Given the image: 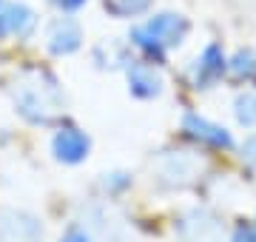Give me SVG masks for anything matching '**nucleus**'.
<instances>
[{"label": "nucleus", "mask_w": 256, "mask_h": 242, "mask_svg": "<svg viewBox=\"0 0 256 242\" xmlns=\"http://www.w3.org/2000/svg\"><path fill=\"white\" fill-rule=\"evenodd\" d=\"M230 72L236 77H250L256 72V54L248 48V52H239L236 57H234V63H230Z\"/></svg>", "instance_id": "f8f14e48"}, {"label": "nucleus", "mask_w": 256, "mask_h": 242, "mask_svg": "<svg viewBox=\"0 0 256 242\" xmlns=\"http://www.w3.org/2000/svg\"><path fill=\"white\" fill-rule=\"evenodd\" d=\"M52 151H54V157L66 166H77L82 160L88 157V151H92V140H88V134L80 128H74V126H66L54 134V140H52Z\"/></svg>", "instance_id": "39448f33"}, {"label": "nucleus", "mask_w": 256, "mask_h": 242, "mask_svg": "<svg viewBox=\"0 0 256 242\" xmlns=\"http://www.w3.org/2000/svg\"><path fill=\"white\" fill-rule=\"evenodd\" d=\"M82 43V28L74 18H57L48 23V32H46V46L52 54L63 57V54H72L77 52Z\"/></svg>", "instance_id": "423d86ee"}, {"label": "nucleus", "mask_w": 256, "mask_h": 242, "mask_svg": "<svg viewBox=\"0 0 256 242\" xmlns=\"http://www.w3.org/2000/svg\"><path fill=\"white\" fill-rule=\"evenodd\" d=\"M37 28V14L20 0H0V38H28Z\"/></svg>", "instance_id": "7ed1b4c3"}, {"label": "nucleus", "mask_w": 256, "mask_h": 242, "mask_svg": "<svg viewBox=\"0 0 256 242\" xmlns=\"http://www.w3.org/2000/svg\"><path fill=\"white\" fill-rule=\"evenodd\" d=\"M128 88L134 97H142V100H151L162 92V80L154 72V66L148 63H134L128 68Z\"/></svg>", "instance_id": "6e6552de"}, {"label": "nucleus", "mask_w": 256, "mask_h": 242, "mask_svg": "<svg viewBox=\"0 0 256 242\" xmlns=\"http://www.w3.org/2000/svg\"><path fill=\"white\" fill-rule=\"evenodd\" d=\"M230 242H256V228L254 225H236V231H234V240Z\"/></svg>", "instance_id": "ddd939ff"}, {"label": "nucleus", "mask_w": 256, "mask_h": 242, "mask_svg": "<svg viewBox=\"0 0 256 242\" xmlns=\"http://www.w3.org/2000/svg\"><path fill=\"white\" fill-rule=\"evenodd\" d=\"M242 157L256 166V134H254V137H248V142L242 146Z\"/></svg>", "instance_id": "4468645a"}, {"label": "nucleus", "mask_w": 256, "mask_h": 242, "mask_svg": "<svg viewBox=\"0 0 256 242\" xmlns=\"http://www.w3.org/2000/svg\"><path fill=\"white\" fill-rule=\"evenodd\" d=\"M52 3H54L60 12H77L82 3H86V0H52Z\"/></svg>", "instance_id": "2eb2a0df"}, {"label": "nucleus", "mask_w": 256, "mask_h": 242, "mask_svg": "<svg viewBox=\"0 0 256 242\" xmlns=\"http://www.w3.org/2000/svg\"><path fill=\"white\" fill-rule=\"evenodd\" d=\"M60 242H88V236H86L82 231H77V228H74V231H68Z\"/></svg>", "instance_id": "dca6fc26"}, {"label": "nucleus", "mask_w": 256, "mask_h": 242, "mask_svg": "<svg viewBox=\"0 0 256 242\" xmlns=\"http://www.w3.org/2000/svg\"><path fill=\"white\" fill-rule=\"evenodd\" d=\"M225 54H222V48L216 46V43H210L205 52H202V57L196 60V88H208L216 77H222V72H225Z\"/></svg>", "instance_id": "1a4fd4ad"}, {"label": "nucleus", "mask_w": 256, "mask_h": 242, "mask_svg": "<svg viewBox=\"0 0 256 242\" xmlns=\"http://www.w3.org/2000/svg\"><path fill=\"white\" fill-rule=\"evenodd\" d=\"M151 6V0H106V9L117 18H131V14H140Z\"/></svg>", "instance_id": "9b49d317"}, {"label": "nucleus", "mask_w": 256, "mask_h": 242, "mask_svg": "<svg viewBox=\"0 0 256 242\" xmlns=\"http://www.w3.org/2000/svg\"><path fill=\"white\" fill-rule=\"evenodd\" d=\"M234 114H236L239 126L254 128V126H256V94H250V92L239 94L236 102H234Z\"/></svg>", "instance_id": "9d476101"}, {"label": "nucleus", "mask_w": 256, "mask_h": 242, "mask_svg": "<svg viewBox=\"0 0 256 242\" xmlns=\"http://www.w3.org/2000/svg\"><path fill=\"white\" fill-rule=\"evenodd\" d=\"M43 222L23 208H0V242H40Z\"/></svg>", "instance_id": "f03ea898"}, {"label": "nucleus", "mask_w": 256, "mask_h": 242, "mask_svg": "<svg viewBox=\"0 0 256 242\" xmlns=\"http://www.w3.org/2000/svg\"><path fill=\"white\" fill-rule=\"evenodd\" d=\"M142 32H146L148 38L154 40L156 46L171 48V46H180V43L188 38L191 26H188V20H185L182 14L165 12V14H156V18L148 20L146 26H142Z\"/></svg>", "instance_id": "20e7f679"}, {"label": "nucleus", "mask_w": 256, "mask_h": 242, "mask_svg": "<svg viewBox=\"0 0 256 242\" xmlns=\"http://www.w3.org/2000/svg\"><path fill=\"white\" fill-rule=\"evenodd\" d=\"M182 126H185V131L191 134L194 140L208 142V146H214V148H230V146H234V140H230L228 131L222 128V126H216V122L200 117V114H185Z\"/></svg>", "instance_id": "0eeeda50"}, {"label": "nucleus", "mask_w": 256, "mask_h": 242, "mask_svg": "<svg viewBox=\"0 0 256 242\" xmlns=\"http://www.w3.org/2000/svg\"><path fill=\"white\" fill-rule=\"evenodd\" d=\"M57 100H60V92H57L54 77L43 74V72L14 86V108L32 126H48L57 112Z\"/></svg>", "instance_id": "f257e3e1"}]
</instances>
